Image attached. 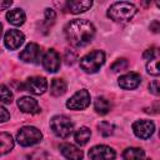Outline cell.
I'll return each mask as SVG.
<instances>
[{"mask_svg":"<svg viewBox=\"0 0 160 160\" xmlns=\"http://www.w3.org/2000/svg\"><path fill=\"white\" fill-rule=\"evenodd\" d=\"M65 36L74 48H84L92 41L95 36V28L88 20L75 19L66 24Z\"/></svg>","mask_w":160,"mask_h":160,"instance_id":"obj_1","label":"cell"},{"mask_svg":"<svg viewBox=\"0 0 160 160\" xmlns=\"http://www.w3.org/2000/svg\"><path fill=\"white\" fill-rule=\"evenodd\" d=\"M135 14H136V6L126 1L114 2L108 10V18H110L116 22L130 21Z\"/></svg>","mask_w":160,"mask_h":160,"instance_id":"obj_2","label":"cell"},{"mask_svg":"<svg viewBox=\"0 0 160 160\" xmlns=\"http://www.w3.org/2000/svg\"><path fill=\"white\" fill-rule=\"evenodd\" d=\"M104 62H105L104 51L94 50L80 59V68L88 74H94L100 70V68L104 65Z\"/></svg>","mask_w":160,"mask_h":160,"instance_id":"obj_3","label":"cell"},{"mask_svg":"<svg viewBox=\"0 0 160 160\" xmlns=\"http://www.w3.org/2000/svg\"><path fill=\"white\" fill-rule=\"evenodd\" d=\"M50 128L52 130V132L61 139H65L68 136H70V134L74 130V124L72 121L65 116V115H55L51 118L50 120Z\"/></svg>","mask_w":160,"mask_h":160,"instance_id":"obj_4","label":"cell"},{"mask_svg":"<svg viewBox=\"0 0 160 160\" xmlns=\"http://www.w3.org/2000/svg\"><path fill=\"white\" fill-rule=\"evenodd\" d=\"M42 139L41 131L35 126H22L16 135V140L21 146H32L39 144Z\"/></svg>","mask_w":160,"mask_h":160,"instance_id":"obj_5","label":"cell"},{"mask_svg":"<svg viewBox=\"0 0 160 160\" xmlns=\"http://www.w3.org/2000/svg\"><path fill=\"white\" fill-rule=\"evenodd\" d=\"M90 105V92L86 89L76 91L68 101L66 108L70 110H84Z\"/></svg>","mask_w":160,"mask_h":160,"instance_id":"obj_6","label":"cell"},{"mask_svg":"<svg viewBox=\"0 0 160 160\" xmlns=\"http://www.w3.org/2000/svg\"><path fill=\"white\" fill-rule=\"evenodd\" d=\"M132 131L139 139L146 140L155 131V124L151 120H138L132 124Z\"/></svg>","mask_w":160,"mask_h":160,"instance_id":"obj_7","label":"cell"},{"mask_svg":"<svg viewBox=\"0 0 160 160\" xmlns=\"http://www.w3.org/2000/svg\"><path fill=\"white\" fill-rule=\"evenodd\" d=\"M116 152L108 145H96L89 150L90 160H115Z\"/></svg>","mask_w":160,"mask_h":160,"instance_id":"obj_8","label":"cell"},{"mask_svg":"<svg viewBox=\"0 0 160 160\" xmlns=\"http://www.w3.org/2000/svg\"><path fill=\"white\" fill-rule=\"evenodd\" d=\"M20 60L24 62H30V64H38L39 60L41 59V49L38 44L30 42L25 46V49L20 52L19 55Z\"/></svg>","mask_w":160,"mask_h":160,"instance_id":"obj_9","label":"cell"},{"mask_svg":"<svg viewBox=\"0 0 160 160\" xmlns=\"http://www.w3.org/2000/svg\"><path fill=\"white\" fill-rule=\"evenodd\" d=\"M24 89L34 95H41L48 90V80L42 76L29 78L24 85Z\"/></svg>","mask_w":160,"mask_h":160,"instance_id":"obj_10","label":"cell"},{"mask_svg":"<svg viewBox=\"0 0 160 160\" xmlns=\"http://www.w3.org/2000/svg\"><path fill=\"white\" fill-rule=\"evenodd\" d=\"M25 41V36L20 30L10 29L6 31L4 36V44L9 50H16L19 49Z\"/></svg>","mask_w":160,"mask_h":160,"instance_id":"obj_11","label":"cell"},{"mask_svg":"<svg viewBox=\"0 0 160 160\" xmlns=\"http://www.w3.org/2000/svg\"><path fill=\"white\" fill-rule=\"evenodd\" d=\"M41 64H42V66H44V69L46 71L56 72L59 70V68H60V55L54 49H50L42 55Z\"/></svg>","mask_w":160,"mask_h":160,"instance_id":"obj_12","label":"cell"},{"mask_svg":"<svg viewBox=\"0 0 160 160\" xmlns=\"http://www.w3.org/2000/svg\"><path fill=\"white\" fill-rule=\"evenodd\" d=\"M141 82V76L138 72H128L119 78L118 84L124 90H134L136 89Z\"/></svg>","mask_w":160,"mask_h":160,"instance_id":"obj_13","label":"cell"},{"mask_svg":"<svg viewBox=\"0 0 160 160\" xmlns=\"http://www.w3.org/2000/svg\"><path fill=\"white\" fill-rule=\"evenodd\" d=\"M19 109L25 114H38L40 112V106L36 99L31 96H22L18 100Z\"/></svg>","mask_w":160,"mask_h":160,"instance_id":"obj_14","label":"cell"},{"mask_svg":"<svg viewBox=\"0 0 160 160\" xmlns=\"http://www.w3.org/2000/svg\"><path fill=\"white\" fill-rule=\"evenodd\" d=\"M60 152L68 160H82V156H84L82 151L78 146L69 144V142L60 145Z\"/></svg>","mask_w":160,"mask_h":160,"instance_id":"obj_15","label":"cell"},{"mask_svg":"<svg viewBox=\"0 0 160 160\" xmlns=\"http://www.w3.org/2000/svg\"><path fill=\"white\" fill-rule=\"evenodd\" d=\"M91 6H92V1L91 0H69L66 2L68 11L71 12V14L85 12Z\"/></svg>","mask_w":160,"mask_h":160,"instance_id":"obj_16","label":"cell"},{"mask_svg":"<svg viewBox=\"0 0 160 160\" xmlns=\"http://www.w3.org/2000/svg\"><path fill=\"white\" fill-rule=\"evenodd\" d=\"M6 19L8 21L14 25V26H21L25 20H26V15L22 9H19V8H15V9H11L6 12Z\"/></svg>","mask_w":160,"mask_h":160,"instance_id":"obj_17","label":"cell"},{"mask_svg":"<svg viewBox=\"0 0 160 160\" xmlns=\"http://www.w3.org/2000/svg\"><path fill=\"white\" fill-rule=\"evenodd\" d=\"M14 149V140L9 132H0V156L6 155Z\"/></svg>","mask_w":160,"mask_h":160,"instance_id":"obj_18","label":"cell"},{"mask_svg":"<svg viewBox=\"0 0 160 160\" xmlns=\"http://www.w3.org/2000/svg\"><path fill=\"white\" fill-rule=\"evenodd\" d=\"M66 89H68V85L65 82V80L62 79H59V78H55L51 80V84H50V94L52 96H61L66 92Z\"/></svg>","mask_w":160,"mask_h":160,"instance_id":"obj_19","label":"cell"},{"mask_svg":"<svg viewBox=\"0 0 160 160\" xmlns=\"http://www.w3.org/2000/svg\"><path fill=\"white\" fill-rule=\"evenodd\" d=\"M90 136H91V131H90V129L86 128V126L79 128V129L75 131V134H74V139H75L76 144L80 145V146L86 145L88 141L90 140Z\"/></svg>","mask_w":160,"mask_h":160,"instance_id":"obj_20","label":"cell"},{"mask_svg":"<svg viewBox=\"0 0 160 160\" xmlns=\"http://www.w3.org/2000/svg\"><path fill=\"white\" fill-rule=\"evenodd\" d=\"M94 109H95V111H96L98 114L105 115V114H108V112L110 111L111 104H110V101H109L106 98H104V96H98V98L95 99V101H94Z\"/></svg>","mask_w":160,"mask_h":160,"instance_id":"obj_21","label":"cell"},{"mask_svg":"<svg viewBox=\"0 0 160 160\" xmlns=\"http://www.w3.org/2000/svg\"><path fill=\"white\" fill-rule=\"evenodd\" d=\"M124 160H144L145 152L140 148H128L122 152Z\"/></svg>","mask_w":160,"mask_h":160,"instance_id":"obj_22","label":"cell"},{"mask_svg":"<svg viewBox=\"0 0 160 160\" xmlns=\"http://www.w3.org/2000/svg\"><path fill=\"white\" fill-rule=\"evenodd\" d=\"M0 101L4 104H11L12 102V92L4 84L0 85Z\"/></svg>","mask_w":160,"mask_h":160,"instance_id":"obj_23","label":"cell"},{"mask_svg":"<svg viewBox=\"0 0 160 160\" xmlns=\"http://www.w3.org/2000/svg\"><path fill=\"white\" fill-rule=\"evenodd\" d=\"M98 129H99V132L102 136H105V138L112 135V132H114V125L110 124V122H108V121H101L98 125Z\"/></svg>","mask_w":160,"mask_h":160,"instance_id":"obj_24","label":"cell"},{"mask_svg":"<svg viewBox=\"0 0 160 160\" xmlns=\"http://www.w3.org/2000/svg\"><path fill=\"white\" fill-rule=\"evenodd\" d=\"M146 70H148V72L150 75L159 76V74H160V70H159V58H155V59L149 60V62L146 65Z\"/></svg>","mask_w":160,"mask_h":160,"instance_id":"obj_25","label":"cell"},{"mask_svg":"<svg viewBox=\"0 0 160 160\" xmlns=\"http://www.w3.org/2000/svg\"><path fill=\"white\" fill-rule=\"evenodd\" d=\"M126 68H128V60L126 59H119L111 65L112 71H122V70H126Z\"/></svg>","mask_w":160,"mask_h":160,"instance_id":"obj_26","label":"cell"},{"mask_svg":"<svg viewBox=\"0 0 160 160\" xmlns=\"http://www.w3.org/2000/svg\"><path fill=\"white\" fill-rule=\"evenodd\" d=\"M25 160H48V156L42 151H35L25 158Z\"/></svg>","mask_w":160,"mask_h":160,"instance_id":"obj_27","label":"cell"},{"mask_svg":"<svg viewBox=\"0 0 160 160\" xmlns=\"http://www.w3.org/2000/svg\"><path fill=\"white\" fill-rule=\"evenodd\" d=\"M55 19H56V14H55V11L52 10V9H45V21H46V24H52L54 21H55Z\"/></svg>","mask_w":160,"mask_h":160,"instance_id":"obj_28","label":"cell"},{"mask_svg":"<svg viewBox=\"0 0 160 160\" xmlns=\"http://www.w3.org/2000/svg\"><path fill=\"white\" fill-rule=\"evenodd\" d=\"M155 58H159V51L156 48H150L144 52V59H146V60H151Z\"/></svg>","mask_w":160,"mask_h":160,"instance_id":"obj_29","label":"cell"},{"mask_svg":"<svg viewBox=\"0 0 160 160\" xmlns=\"http://www.w3.org/2000/svg\"><path fill=\"white\" fill-rule=\"evenodd\" d=\"M64 59H65V62H66L68 65H71V64H74V61L76 60V52L72 51V50H66Z\"/></svg>","mask_w":160,"mask_h":160,"instance_id":"obj_30","label":"cell"},{"mask_svg":"<svg viewBox=\"0 0 160 160\" xmlns=\"http://www.w3.org/2000/svg\"><path fill=\"white\" fill-rule=\"evenodd\" d=\"M149 90H150V92H152L154 95L159 96V94H160L159 81H158V80H154V81H151V82H150V85H149Z\"/></svg>","mask_w":160,"mask_h":160,"instance_id":"obj_31","label":"cell"},{"mask_svg":"<svg viewBox=\"0 0 160 160\" xmlns=\"http://www.w3.org/2000/svg\"><path fill=\"white\" fill-rule=\"evenodd\" d=\"M8 120H10V114H9V111H8L5 108L0 106V122H6Z\"/></svg>","mask_w":160,"mask_h":160,"instance_id":"obj_32","label":"cell"},{"mask_svg":"<svg viewBox=\"0 0 160 160\" xmlns=\"http://www.w3.org/2000/svg\"><path fill=\"white\" fill-rule=\"evenodd\" d=\"M150 30L152 31V32H159V30H160V24H159V21L158 20H154L151 24H150Z\"/></svg>","mask_w":160,"mask_h":160,"instance_id":"obj_33","label":"cell"},{"mask_svg":"<svg viewBox=\"0 0 160 160\" xmlns=\"http://www.w3.org/2000/svg\"><path fill=\"white\" fill-rule=\"evenodd\" d=\"M11 5H12V1H11V0H8V1L0 0V11L6 10V9H8V8H10Z\"/></svg>","mask_w":160,"mask_h":160,"instance_id":"obj_34","label":"cell"},{"mask_svg":"<svg viewBox=\"0 0 160 160\" xmlns=\"http://www.w3.org/2000/svg\"><path fill=\"white\" fill-rule=\"evenodd\" d=\"M1 35H2V25L0 24V38H1Z\"/></svg>","mask_w":160,"mask_h":160,"instance_id":"obj_35","label":"cell"}]
</instances>
